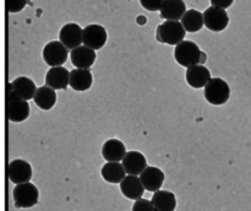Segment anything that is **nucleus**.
<instances>
[{"instance_id": "28", "label": "nucleus", "mask_w": 251, "mask_h": 211, "mask_svg": "<svg viewBox=\"0 0 251 211\" xmlns=\"http://www.w3.org/2000/svg\"><path fill=\"white\" fill-rule=\"evenodd\" d=\"M233 2H234V0H211L212 6L221 7V9H225V10L232 6Z\"/></svg>"}, {"instance_id": "3", "label": "nucleus", "mask_w": 251, "mask_h": 211, "mask_svg": "<svg viewBox=\"0 0 251 211\" xmlns=\"http://www.w3.org/2000/svg\"><path fill=\"white\" fill-rule=\"evenodd\" d=\"M230 97V88L227 81L220 78L211 79L205 87V98L213 106H222Z\"/></svg>"}, {"instance_id": "5", "label": "nucleus", "mask_w": 251, "mask_h": 211, "mask_svg": "<svg viewBox=\"0 0 251 211\" xmlns=\"http://www.w3.org/2000/svg\"><path fill=\"white\" fill-rule=\"evenodd\" d=\"M29 105L27 101L16 97L10 90L6 93V117L12 123L25 122L29 117Z\"/></svg>"}, {"instance_id": "21", "label": "nucleus", "mask_w": 251, "mask_h": 211, "mask_svg": "<svg viewBox=\"0 0 251 211\" xmlns=\"http://www.w3.org/2000/svg\"><path fill=\"white\" fill-rule=\"evenodd\" d=\"M100 173H102L103 179L110 184H120L127 174L123 163H119V162H107L102 167Z\"/></svg>"}, {"instance_id": "8", "label": "nucleus", "mask_w": 251, "mask_h": 211, "mask_svg": "<svg viewBox=\"0 0 251 211\" xmlns=\"http://www.w3.org/2000/svg\"><path fill=\"white\" fill-rule=\"evenodd\" d=\"M203 20H205V26L213 32L223 31L227 28L229 24V16L227 11L216 6L206 9V11L203 12Z\"/></svg>"}, {"instance_id": "23", "label": "nucleus", "mask_w": 251, "mask_h": 211, "mask_svg": "<svg viewBox=\"0 0 251 211\" xmlns=\"http://www.w3.org/2000/svg\"><path fill=\"white\" fill-rule=\"evenodd\" d=\"M33 101L41 109H51L56 102L55 90H53V88L49 87V86H42V87H39L38 90H37Z\"/></svg>"}, {"instance_id": "25", "label": "nucleus", "mask_w": 251, "mask_h": 211, "mask_svg": "<svg viewBox=\"0 0 251 211\" xmlns=\"http://www.w3.org/2000/svg\"><path fill=\"white\" fill-rule=\"evenodd\" d=\"M27 5V0H5V7L10 14H17L22 11Z\"/></svg>"}, {"instance_id": "12", "label": "nucleus", "mask_w": 251, "mask_h": 211, "mask_svg": "<svg viewBox=\"0 0 251 211\" xmlns=\"http://www.w3.org/2000/svg\"><path fill=\"white\" fill-rule=\"evenodd\" d=\"M70 85V73L64 66H53L46 74V86L53 90H65Z\"/></svg>"}, {"instance_id": "6", "label": "nucleus", "mask_w": 251, "mask_h": 211, "mask_svg": "<svg viewBox=\"0 0 251 211\" xmlns=\"http://www.w3.org/2000/svg\"><path fill=\"white\" fill-rule=\"evenodd\" d=\"M107 31H105L104 27L100 26V25H87V26L83 28V46L88 47V48L95 49V51H100V49H102L103 47H104V44L107 43Z\"/></svg>"}, {"instance_id": "22", "label": "nucleus", "mask_w": 251, "mask_h": 211, "mask_svg": "<svg viewBox=\"0 0 251 211\" xmlns=\"http://www.w3.org/2000/svg\"><path fill=\"white\" fill-rule=\"evenodd\" d=\"M157 211H174L176 208V198L172 191L158 190L151 199Z\"/></svg>"}, {"instance_id": "20", "label": "nucleus", "mask_w": 251, "mask_h": 211, "mask_svg": "<svg viewBox=\"0 0 251 211\" xmlns=\"http://www.w3.org/2000/svg\"><path fill=\"white\" fill-rule=\"evenodd\" d=\"M93 78L90 69H77L75 68L70 71V87L73 90L82 92L87 91L92 86Z\"/></svg>"}, {"instance_id": "16", "label": "nucleus", "mask_w": 251, "mask_h": 211, "mask_svg": "<svg viewBox=\"0 0 251 211\" xmlns=\"http://www.w3.org/2000/svg\"><path fill=\"white\" fill-rule=\"evenodd\" d=\"M120 190L125 198L130 200H139L142 198L145 193V186L141 179L137 176H126L124 181L120 183Z\"/></svg>"}, {"instance_id": "11", "label": "nucleus", "mask_w": 251, "mask_h": 211, "mask_svg": "<svg viewBox=\"0 0 251 211\" xmlns=\"http://www.w3.org/2000/svg\"><path fill=\"white\" fill-rule=\"evenodd\" d=\"M83 28H81L77 24H66L61 27L59 32V41L68 49H75L83 43L82 41Z\"/></svg>"}, {"instance_id": "24", "label": "nucleus", "mask_w": 251, "mask_h": 211, "mask_svg": "<svg viewBox=\"0 0 251 211\" xmlns=\"http://www.w3.org/2000/svg\"><path fill=\"white\" fill-rule=\"evenodd\" d=\"M183 24L184 28L186 32H199L203 26H205V20H203V12H200L199 10L191 9L185 12L183 19L180 20Z\"/></svg>"}, {"instance_id": "4", "label": "nucleus", "mask_w": 251, "mask_h": 211, "mask_svg": "<svg viewBox=\"0 0 251 211\" xmlns=\"http://www.w3.org/2000/svg\"><path fill=\"white\" fill-rule=\"evenodd\" d=\"M12 198L16 208L29 209L33 208L39 199V191L31 182L22 184H16L12 190Z\"/></svg>"}, {"instance_id": "15", "label": "nucleus", "mask_w": 251, "mask_h": 211, "mask_svg": "<svg viewBox=\"0 0 251 211\" xmlns=\"http://www.w3.org/2000/svg\"><path fill=\"white\" fill-rule=\"evenodd\" d=\"M140 179L146 190L156 193V191L161 190L162 185H163L164 173L162 169L157 168V167L149 166L140 174Z\"/></svg>"}, {"instance_id": "7", "label": "nucleus", "mask_w": 251, "mask_h": 211, "mask_svg": "<svg viewBox=\"0 0 251 211\" xmlns=\"http://www.w3.org/2000/svg\"><path fill=\"white\" fill-rule=\"evenodd\" d=\"M68 48L60 41H51L43 48V59L47 65L61 66L68 60Z\"/></svg>"}, {"instance_id": "26", "label": "nucleus", "mask_w": 251, "mask_h": 211, "mask_svg": "<svg viewBox=\"0 0 251 211\" xmlns=\"http://www.w3.org/2000/svg\"><path fill=\"white\" fill-rule=\"evenodd\" d=\"M132 211H157L151 200L147 199H139L132 205Z\"/></svg>"}, {"instance_id": "10", "label": "nucleus", "mask_w": 251, "mask_h": 211, "mask_svg": "<svg viewBox=\"0 0 251 211\" xmlns=\"http://www.w3.org/2000/svg\"><path fill=\"white\" fill-rule=\"evenodd\" d=\"M7 176L14 184L27 183L32 178V167L25 159H12L7 167Z\"/></svg>"}, {"instance_id": "18", "label": "nucleus", "mask_w": 251, "mask_h": 211, "mask_svg": "<svg viewBox=\"0 0 251 211\" xmlns=\"http://www.w3.org/2000/svg\"><path fill=\"white\" fill-rule=\"evenodd\" d=\"M186 5L184 0H164L161 9V17L166 21H179L185 15Z\"/></svg>"}, {"instance_id": "13", "label": "nucleus", "mask_w": 251, "mask_h": 211, "mask_svg": "<svg viewBox=\"0 0 251 211\" xmlns=\"http://www.w3.org/2000/svg\"><path fill=\"white\" fill-rule=\"evenodd\" d=\"M186 81L193 88H202L206 87L211 81V73L203 64H198V65L190 66L186 69Z\"/></svg>"}, {"instance_id": "1", "label": "nucleus", "mask_w": 251, "mask_h": 211, "mask_svg": "<svg viewBox=\"0 0 251 211\" xmlns=\"http://www.w3.org/2000/svg\"><path fill=\"white\" fill-rule=\"evenodd\" d=\"M174 58L176 63L184 68L203 64L207 59V55L200 49V47L193 41H183L174 49Z\"/></svg>"}, {"instance_id": "9", "label": "nucleus", "mask_w": 251, "mask_h": 211, "mask_svg": "<svg viewBox=\"0 0 251 211\" xmlns=\"http://www.w3.org/2000/svg\"><path fill=\"white\" fill-rule=\"evenodd\" d=\"M7 90L11 91L16 97L21 98V100L28 101L34 98V95L37 92V86L27 76H19L15 79L11 83H7Z\"/></svg>"}, {"instance_id": "27", "label": "nucleus", "mask_w": 251, "mask_h": 211, "mask_svg": "<svg viewBox=\"0 0 251 211\" xmlns=\"http://www.w3.org/2000/svg\"><path fill=\"white\" fill-rule=\"evenodd\" d=\"M164 0H140V4L149 11H161Z\"/></svg>"}, {"instance_id": "17", "label": "nucleus", "mask_w": 251, "mask_h": 211, "mask_svg": "<svg viewBox=\"0 0 251 211\" xmlns=\"http://www.w3.org/2000/svg\"><path fill=\"white\" fill-rule=\"evenodd\" d=\"M96 51L86 46H80L73 49L70 53L71 63L77 69H90L96 61Z\"/></svg>"}, {"instance_id": "14", "label": "nucleus", "mask_w": 251, "mask_h": 211, "mask_svg": "<svg viewBox=\"0 0 251 211\" xmlns=\"http://www.w3.org/2000/svg\"><path fill=\"white\" fill-rule=\"evenodd\" d=\"M123 166L129 176H140L147 168V159L141 152L129 151L123 159Z\"/></svg>"}, {"instance_id": "19", "label": "nucleus", "mask_w": 251, "mask_h": 211, "mask_svg": "<svg viewBox=\"0 0 251 211\" xmlns=\"http://www.w3.org/2000/svg\"><path fill=\"white\" fill-rule=\"evenodd\" d=\"M102 155L107 162H119L124 159L126 149L120 140L110 139L107 140L103 145Z\"/></svg>"}, {"instance_id": "2", "label": "nucleus", "mask_w": 251, "mask_h": 211, "mask_svg": "<svg viewBox=\"0 0 251 211\" xmlns=\"http://www.w3.org/2000/svg\"><path fill=\"white\" fill-rule=\"evenodd\" d=\"M185 28L183 24L179 21H164L163 24L157 27L156 38L162 43L178 46L184 41L185 37Z\"/></svg>"}]
</instances>
